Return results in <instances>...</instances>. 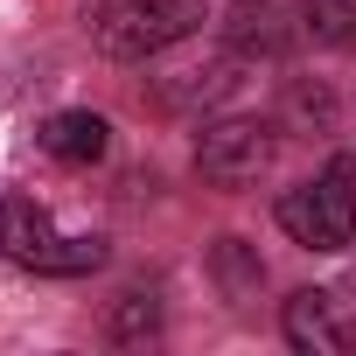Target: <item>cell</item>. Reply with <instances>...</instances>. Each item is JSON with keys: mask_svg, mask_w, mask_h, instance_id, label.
<instances>
[{"mask_svg": "<svg viewBox=\"0 0 356 356\" xmlns=\"http://www.w3.org/2000/svg\"><path fill=\"white\" fill-rule=\"evenodd\" d=\"M273 126L266 119H217V126H203V140H196V175L210 189H252L259 175L273 168Z\"/></svg>", "mask_w": 356, "mask_h": 356, "instance_id": "cell-4", "label": "cell"}, {"mask_svg": "<svg viewBox=\"0 0 356 356\" xmlns=\"http://www.w3.org/2000/svg\"><path fill=\"white\" fill-rule=\"evenodd\" d=\"M154 328H161L154 293H126V300H119V314H112V335H119V342H140V335H154Z\"/></svg>", "mask_w": 356, "mask_h": 356, "instance_id": "cell-9", "label": "cell"}, {"mask_svg": "<svg viewBox=\"0 0 356 356\" xmlns=\"http://www.w3.org/2000/svg\"><path fill=\"white\" fill-rule=\"evenodd\" d=\"M203 29V0H98L91 8V42L119 63H147Z\"/></svg>", "mask_w": 356, "mask_h": 356, "instance_id": "cell-1", "label": "cell"}, {"mask_svg": "<svg viewBox=\"0 0 356 356\" xmlns=\"http://www.w3.org/2000/svg\"><path fill=\"white\" fill-rule=\"evenodd\" d=\"M280 231L307 252H342L356 238V189H349V161H335L328 175L280 196Z\"/></svg>", "mask_w": 356, "mask_h": 356, "instance_id": "cell-3", "label": "cell"}, {"mask_svg": "<svg viewBox=\"0 0 356 356\" xmlns=\"http://www.w3.org/2000/svg\"><path fill=\"white\" fill-rule=\"evenodd\" d=\"M280 328H286V342H293L300 356H349V349H356V328L342 321V300L321 293V286L293 293L286 314H280Z\"/></svg>", "mask_w": 356, "mask_h": 356, "instance_id": "cell-5", "label": "cell"}, {"mask_svg": "<svg viewBox=\"0 0 356 356\" xmlns=\"http://www.w3.org/2000/svg\"><path fill=\"white\" fill-rule=\"evenodd\" d=\"M105 147H112V126L98 112H56V119H42V154H56L70 168L105 161Z\"/></svg>", "mask_w": 356, "mask_h": 356, "instance_id": "cell-7", "label": "cell"}, {"mask_svg": "<svg viewBox=\"0 0 356 356\" xmlns=\"http://www.w3.org/2000/svg\"><path fill=\"white\" fill-rule=\"evenodd\" d=\"M0 252H8L15 266H29V273H49V280H77V273H98L105 266V245L98 238H63L49 224V210L29 203V196L0 203Z\"/></svg>", "mask_w": 356, "mask_h": 356, "instance_id": "cell-2", "label": "cell"}, {"mask_svg": "<svg viewBox=\"0 0 356 356\" xmlns=\"http://www.w3.org/2000/svg\"><path fill=\"white\" fill-rule=\"evenodd\" d=\"M224 35H231V49H245V56H280V49L293 42V22H286L280 0H238L231 22H224Z\"/></svg>", "mask_w": 356, "mask_h": 356, "instance_id": "cell-6", "label": "cell"}, {"mask_svg": "<svg viewBox=\"0 0 356 356\" xmlns=\"http://www.w3.org/2000/svg\"><path fill=\"white\" fill-rule=\"evenodd\" d=\"M307 29H314L321 42L349 49V42H356V0H307Z\"/></svg>", "mask_w": 356, "mask_h": 356, "instance_id": "cell-8", "label": "cell"}]
</instances>
